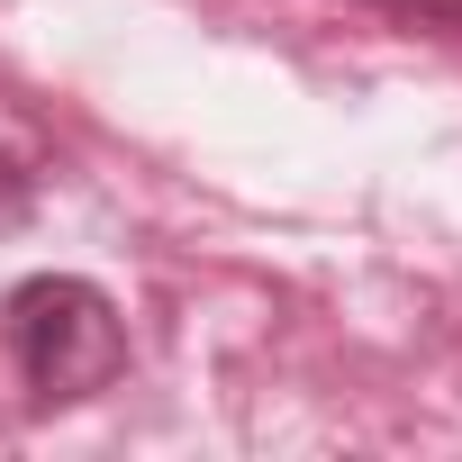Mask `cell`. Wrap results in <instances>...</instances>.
Listing matches in <instances>:
<instances>
[{
    "label": "cell",
    "instance_id": "6da1fadb",
    "mask_svg": "<svg viewBox=\"0 0 462 462\" xmlns=\"http://www.w3.org/2000/svg\"><path fill=\"white\" fill-rule=\"evenodd\" d=\"M0 336H10V363L19 381L55 408V399H91L118 381L127 363V327L109 309L100 282H73V273H37L0 300Z\"/></svg>",
    "mask_w": 462,
    "mask_h": 462
},
{
    "label": "cell",
    "instance_id": "7a4b0ae2",
    "mask_svg": "<svg viewBox=\"0 0 462 462\" xmlns=\"http://www.w3.org/2000/svg\"><path fill=\"white\" fill-rule=\"evenodd\" d=\"M399 10H408V19H435V28L462 37V0H399Z\"/></svg>",
    "mask_w": 462,
    "mask_h": 462
}]
</instances>
